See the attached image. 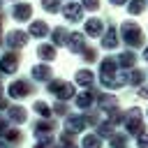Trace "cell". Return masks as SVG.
I'll list each match as a JSON object with an SVG mask.
<instances>
[{
  "label": "cell",
  "mask_w": 148,
  "mask_h": 148,
  "mask_svg": "<svg viewBox=\"0 0 148 148\" xmlns=\"http://www.w3.org/2000/svg\"><path fill=\"white\" fill-rule=\"evenodd\" d=\"M136 143H139V148H148V134H146V132H141Z\"/></svg>",
  "instance_id": "f1b7e54d"
},
{
  "label": "cell",
  "mask_w": 148,
  "mask_h": 148,
  "mask_svg": "<svg viewBox=\"0 0 148 148\" xmlns=\"http://www.w3.org/2000/svg\"><path fill=\"white\" fill-rule=\"evenodd\" d=\"M37 56H39L42 60H53V58H56V44H42V46L37 49Z\"/></svg>",
  "instance_id": "4fadbf2b"
},
{
  "label": "cell",
  "mask_w": 148,
  "mask_h": 148,
  "mask_svg": "<svg viewBox=\"0 0 148 148\" xmlns=\"http://www.w3.org/2000/svg\"><path fill=\"white\" fill-rule=\"evenodd\" d=\"M81 53H83V60H88V62H95V60H97V51H95L92 46H86Z\"/></svg>",
  "instance_id": "603a6c76"
},
{
  "label": "cell",
  "mask_w": 148,
  "mask_h": 148,
  "mask_svg": "<svg viewBox=\"0 0 148 148\" xmlns=\"http://www.w3.org/2000/svg\"><path fill=\"white\" fill-rule=\"evenodd\" d=\"M111 5H125V2H130V0H109Z\"/></svg>",
  "instance_id": "4dcf8cb0"
},
{
  "label": "cell",
  "mask_w": 148,
  "mask_h": 148,
  "mask_svg": "<svg viewBox=\"0 0 148 148\" xmlns=\"http://www.w3.org/2000/svg\"><path fill=\"white\" fill-rule=\"evenodd\" d=\"M46 32H49V25L44 21H32L30 23V35L32 37H44Z\"/></svg>",
  "instance_id": "5bb4252c"
},
{
  "label": "cell",
  "mask_w": 148,
  "mask_h": 148,
  "mask_svg": "<svg viewBox=\"0 0 148 148\" xmlns=\"http://www.w3.org/2000/svg\"><path fill=\"white\" fill-rule=\"evenodd\" d=\"M35 111H39V116H49V113H51V109H49L44 102H37V104H35Z\"/></svg>",
  "instance_id": "484cf974"
},
{
  "label": "cell",
  "mask_w": 148,
  "mask_h": 148,
  "mask_svg": "<svg viewBox=\"0 0 148 148\" xmlns=\"http://www.w3.org/2000/svg\"><path fill=\"white\" fill-rule=\"evenodd\" d=\"M16 67H18V56H16V53H7V56L0 60V69L7 72V74L16 72Z\"/></svg>",
  "instance_id": "30bf717a"
},
{
  "label": "cell",
  "mask_w": 148,
  "mask_h": 148,
  "mask_svg": "<svg viewBox=\"0 0 148 148\" xmlns=\"http://www.w3.org/2000/svg\"><path fill=\"white\" fill-rule=\"evenodd\" d=\"M83 148H99V139L92 136V134H88V136L83 139Z\"/></svg>",
  "instance_id": "cb8c5ba5"
},
{
  "label": "cell",
  "mask_w": 148,
  "mask_h": 148,
  "mask_svg": "<svg viewBox=\"0 0 148 148\" xmlns=\"http://www.w3.org/2000/svg\"><path fill=\"white\" fill-rule=\"evenodd\" d=\"M9 116H12L14 120H25V111H23L21 106H14V109L9 111Z\"/></svg>",
  "instance_id": "d4e9b609"
},
{
  "label": "cell",
  "mask_w": 148,
  "mask_h": 148,
  "mask_svg": "<svg viewBox=\"0 0 148 148\" xmlns=\"http://www.w3.org/2000/svg\"><path fill=\"white\" fill-rule=\"evenodd\" d=\"M83 125H86V118H81V116H72V118L67 120V132H79Z\"/></svg>",
  "instance_id": "ac0fdd59"
},
{
  "label": "cell",
  "mask_w": 148,
  "mask_h": 148,
  "mask_svg": "<svg viewBox=\"0 0 148 148\" xmlns=\"http://www.w3.org/2000/svg\"><path fill=\"white\" fill-rule=\"evenodd\" d=\"M143 79H146V72L132 67V72H130V76H127V83H132V86H143Z\"/></svg>",
  "instance_id": "9a60e30c"
},
{
  "label": "cell",
  "mask_w": 148,
  "mask_h": 148,
  "mask_svg": "<svg viewBox=\"0 0 148 148\" xmlns=\"http://www.w3.org/2000/svg\"><path fill=\"white\" fill-rule=\"evenodd\" d=\"M49 90H51L56 97H60V99H69V97L74 95V88H72V83H67V81H60V79L51 81V83H49Z\"/></svg>",
  "instance_id": "3957f363"
},
{
  "label": "cell",
  "mask_w": 148,
  "mask_h": 148,
  "mask_svg": "<svg viewBox=\"0 0 148 148\" xmlns=\"http://www.w3.org/2000/svg\"><path fill=\"white\" fill-rule=\"evenodd\" d=\"M92 102H95V92H83V95L76 97V104H79L81 109H88Z\"/></svg>",
  "instance_id": "44dd1931"
},
{
  "label": "cell",
  "mask_w": 148,
  "mask_h": 148,
  "mask_svg": "<svg viewBox=\"0 0 148 148\" xmlns=\"http://www.w3.org/2000/svg\"><path fill=\"white\" fill-rule=\"evenodd\" d=\"M120 37L130 49H139L146 42V35H143V30H141V25L136 21H125L120 25Z\"/></svg>",
  "instance_id": "6da1fadb"
},
{
  "label": "cell",
  "mask_w": 148,
  "mask_h": 148,
  "mask_svg": "<svg viewBox=\"0 0 148 148\" xmlns=\"http://www.w3.org/2000/svg\"><path fill=\"white\" fill-rule=\"evenodd\" d=\"M139 97H146L148 99V86H139Z\"/></svg>",
  "instance_id": "f546056e"
},
{
  "label": "cell",
  "mask_w": 148,
  "mask_h": 148,
  "mask_svg": "<svg viewBox=\"0 0 148 148\" xmlns=\"http://www.w3.org/2000/svg\"><path fill=\"white\" fill-rule=\"evenodd\" d=\"M30 92H32V83L25 81V79H18V81H14V83L9 86V95H12V97H25V95H30Z\"/></svg>",
  "instance_id": "277c9868"
},
{
  "label": "cell",
  "mask_w": 148,
  "mask_h": 148,
  "mask_svg": "<svg viewBox=\"0 0 148 148\" xmlns=\"http://www.w3.org/2000/svg\"><path fill=\"white\" fill-rule=\"evenodd\" d=\"M32 76L39 79V81H49V79H51V67H46V65H37V67H32Z\"/></svg>",
  "instance_id": "2e32d148"
},
{
  "label": "cell",
  "mask_w": 148,
  "mask_h": 148,
  "mask_svg": "<svg viewBox=\"0 0 148 148\" xmlns=\"http://www.w3.org/2000/svg\"><path fill=\"white\" fill-rule=\"evenodd\" d=\"M143 9H146V0H130V5H127V12H130L132 16L143 14Z\"/></svg>",
  "instance_id": "e0dca14e"
},
{
  "label": "cell",
  "mask_w": 148,
  "mask_h": 148,
  "mask_svg": "<svg viewBox=\"0 0 148 148\" xmlns=\"http://www.w3.org/2000/svg\"><path fill=\"white\" fill-rule=\"evenodd\" d=\"M143 58H146V60H148V46H146V49H143Z\"/></svg>",
  "instance_id": "1f68e13d"
},
{
  "label": "cell",
  "mask_w": 148,
  "mask_h": 148,
  "mask_svg": "<svg viewBox=\"0 0 148 148\" xmlns=\"http://www.w3.org/2000/svg\"><path fill=\"white\" fill-rule=\"evenodd\" d=\"M42 7L51 14H56V12H60V0H42Z\"/></svg>",
  "instance_id": "7402d4cb"
},
{
  "label": "cell",
  "mask_w": 148,
  "mask_h": 148,
  "mask_svg": "<svg viewBox=\"0 0 148 148\" xmlns=\"http://www.w3.org/2000/svg\"><path fill=\"white\" fill-rule=\"evenodd\" d=\"M30 14H32V7H30L28 2H18V5L12 9V16H14L16 21H28Z\"/></svg>",
  "instance_id": "ba28073f"
},
{
  "label": "cell",
  "mask_w": 148,
  "mask_h": 148,
  "mask_svg": "<svg viewBox=\"0 0 148 148\" xmlns=\"http://www.w3.org/2000/svg\"><path fill=\"white\" fill-rule=\"evenodd\" d=\"M146 2H148V0H146Z\"/></svg>",
  "instance_id": "d6a6232c"
},
{
  "label": "cell",
  "mask_w": 148,
  "mask_h": 148,
  "mask_svg": "<svg viewBox=\"0 0 148 148\" xmlns=\"http://www.w3.org/2000/svg\"><path fill=\"white\" fill-rule=\"evenodd\" d=\"M67 46H69V51L81 53V51L86 49V37H83L81 32H72V35H69V39H67Z\"/></svg>",
  "instance_id": "52a82bcc"
},
{
  "label": "cell",
  "mask_w": 148,
  "mask_h": 148,
  "mask_svg": "<svg viewBox=\"0 0 148 148\" xmlns=\"http://www.w3.org/2000/svg\"><path fill=\"white\" fill-rule=\"evenodd\" d=\"M118 65L125 67V69H132V67L136 65V53H134V51H125V53H120V56H118Z\"/></svg>",
  "instance_id": "7c38bea8"
},
{
  "label": "cell",
  "mask_w": 148,
  "mask_h": 148,
  "mask_svg": "<svg viewBox=\"0 0 148 148\" xmlns=\"http://www.w3.org/2000/svg\"><path fill=\"white\" fill-rule=\"evenodd\" d=\"M76 83H81V86H90V83H92V72H88V69H79V72H76Z\"/></svg>",
  "instance_id": "ffe728a7"
},
{
  "label": "cell",
  "mask_w": 148,
  "mask_h": 148,
  "mask_svg": "<svg viewBox=\"0 0 148 148\" xmlns=\"http://www.w3.org/2000/svg\"><path fill=\"white\" fill-rule=\"evenodd\" d=\"M102 32H104V21H102V18H88V21H86V35L99 37Z\"/></svg>",
  "instance_id": "8992f818"
},
{
  "label": "cell",
  "mask_w": 148,
  "mask_h": 148,
  "mask_svg": "<svg viewBox=\"0 0 148 148\" xmlns=\"http://www.w3.org/2000/svg\"><path fill=\"white\" fill-rule=\"evenodd\" d=\"M125 143H127L125 136H113V139H111V146H113V148H125Z\"/></svg>",
  "instance_id": "4316f807"
},
{
  "label": "cell",
  "mask_w": 148,
  "mask_h": 148,
  "mask_svg": "<svg viewBox=\"0 0 148 148\" xmlns=\"http://www.w3.org/2000/svg\"><path fill=\"white\" fill-rule=\"evenodd\" d=\"M25 42H28V35L21 32V30H14V32L7 35V44L12 49H21V46H25Z\"/></svg>",
  "instance_id": "9c48e42d"
},
{
  "label": "cell",
  "mask_w": 148,
  "mask_h": 148,
  "mask_svg": "<svg viewBox=\"0 0 148 148\" xmlns=\"http://www.w3.org/2000/svg\"><path fill=\"white\" fill-rule=\"evenodd\" d=\"M118 30L111 25V28H106V32H104V39H102V46L104 49H116L118 46Z\"/></svg>",
  "instance_id": "8fae6325"
},
{
  "label": "cell",
  "mask_w": 148,
  "mask_h": 148,
  "mask_svg": "<svg viewBox=\"0 0 148 148\" xmlns=\"http://www.w3.org/2000/svg\"><path fill=\"white\" fill-rule=\"evenodd\" d=\"M62 16L67 21H81L83 16V5L79 2H67V7H62Z\"/></svg>",
  "instance_id": "5b68a950"
},
{
  "label": "cell",
  "mask_w": 148,
  "mask_h": 148,
  "mask_svg": "<svg viewBox=\"0 0 148 148\" xmlns=\"http://www.w3.org/2000/svg\"><path fill=\"white\" fill-rule=\"evenodd\" d=\"M67 37H69V35H67L65 28H56V30H53V44H56V46L67 44Z\"/></svg>",
  "instance_id": "d6986e66"
},
{
  "label": "cell",
  "mask_w": 148,
  "mask_h": 148,
  "mask_svg": "<svg viewBox=\"0 0 148 148\" xmlns=\"http://www.w3.org/2000/svg\"><path fill=\"white\" fill-rule=\"evenodd\" d=\"M81 5H83V7H86V9H90V12H95V9H97V7H99V0H83V2H81Z\"/></svg>",
  "instance_id": "83f0119b"
},
{
  "label": "cell",
  "mask_w": 148,
  "mask_h": 148,
  "mask_svg": "<svg viewBox=\"0 0 148 148\" xmlns=\"http://www.w3.org/2000/svg\"><path fill=\"white\" fill-rule=\"evenodd\" d=\"M125 127L132 134H141L143 132V120H141V111L139 109H130L125 116Z\"/></svg>",
  "instance_id": "7a4b0ae2"
}]
</instances>
